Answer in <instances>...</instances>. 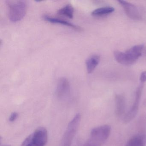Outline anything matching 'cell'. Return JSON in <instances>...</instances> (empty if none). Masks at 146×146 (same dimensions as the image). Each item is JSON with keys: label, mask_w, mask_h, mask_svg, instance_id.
<instances>
[{"label": "cell", "mask_w": 146, "mask_h": 146, "mask_svg": "<svg viewBox=\"0 0 146 146\" xmlns=\"http://www.w3.org/2000/svg\"><path fill=\"white\" fill-rule=\"evenodd\" d=\"M143 48V45H138L131 48L125 52L118 51H114L113 53L114 58L117 62L121 64L131 65L141 56Z\"/></svg>", "instance_id": "cell-1"}, {"label": "cell", "mask_w": 146, "mask_h": 146, "mask_svg": "<svg viewBox=\"0 0 146 146\" xmlns=\"http://www.w3.org/2000/svg\"><path fill=\"white\" fill-rule=\"evenodd\" d=\"M6 5L10 21L17 23L22 20L27 12V4L24 1L7 0Z\"/></svg>", "instance_id": "cell-2"}, {"label": "cell", "mask_w": 146, "mask_h": 146, "mask_svg": "<svg viewBox=\"0 0 146 146\" xmlns=\"http://www.w3.org/2000/svg\"><path fill=\"white\" fill-rule=\"evenodd\" d=\"M111 127L108 125L92 129L89 140L85 146H102L111 134Z\"/></svg>", "instance_id": "cell-3"}, {"label": "cell", "mask_w": 146, "mask_h": 146, "mask_svg": "<svg viewBox=\"0 0 146 146\" xmlns=\"http://www.w3.org/2000/svg\"><path fill=\"white\" fill-rule=\"evenodd\" d=\"M48 138L47 130L45 127H38L24 140L20 146H45Z\"/></svg>", "instance_id": "cell-4"}, {"label": "cell", "mask_w": 146, "mask_h": 146, "mask_svg": "<svg viewBox=\"0 0 146 146\" xmlns=\"http://www.w3.org/2000/svg\"><path fill=\"white\" fill-rule=\"evenodd\" d=\"M81 115L78 113L68 124L66 130L61 139L60 146H71L81 123Z\"/></svg>", "instance_id": "cell-5"}, {"label": "cell", "mask_w": 146, "mask_h": 146, "mask_svg": "<svg viewBox=\"0 0 146 146\" xmlns=\"http://www.w3.org/2000/svg\"><path fill=\"white\" fill-rule=\"evenodd\" d=\"M143 84L141 83L137 88L136 91L135 100L132 106L129 111L126 113L123 117V122L125 123H129L135 117L138 112L139 103L141 96Z\"/></svg>", "instance_id": "cell-6"}, {"label": "cell", "mask_w": 146, "mask_h": 146, "mask_svg": "<svg viewBox=\"0 0 146 146\" xmlns=\"http://www.w3.org/2000/svg\"><path fill=\"white\" fill-rule=\"evenodd\" d=\"M70 87L68 79L61 78L59 79L56 89V95L60 100H65L68 98L70 94Z\"/></svg>", "instance_id": "cell-7"}, {"label": "cell", "mask_w": 146, "mask_h": 146, "mask_svg": "<svg viewBox=\"0 0 146 146\" xmlns=\"http://www.w3.org/2000/svg\"><path fill=\"white\" fill-rule=\"evenodd\" d=\"M128 17L135 20L141 19V15L137 7L133 4L123 0L118 1Z\"/></svg>", "instance_id": "cell-8"}, {"label": "cell", "mask_w": 146, "mask_h": 146, "mask_svg": "<svg viewBox=\"0 0 146 146\" xmlns=\"http://www.w3.org/2000/svg\"><path fill=\"white\" fill-rule=\"evenodd\" d=\"M115 112L118 117L124 114L125 108V100L122 95L117 94L115 96Z\"/></svg>", "instance_id": "cell-9"}, {"label": "cell", "mask_w": 146, "mask_h": 146, "mask_svg": "<svg viewBox=\"0 0 146 146\" xmlns=\"http://www.w3.org/2000/svg\"><path fill=\"white\" fill-rule=\"evenodd\" d=\"M43 19L46 20L47 22H49L52 23L58 24L62 25H65V26H67V27H70L76 30H80L81 28L78 27L77 25L66 21V20H63V19H60L52 17H49V16L45 15L43 17Z\"/></svg>", "instance_id": "cell-10"}, {"label": "cell", "mask_w": 146, "mask_h": 146, "mask_svg": "<svg viewBox=\"0 0 146 146\" xmlns=\"http://www.w3.org/2000/svg\"><path fill=\"white\" fill-rule=\"evenodd\" d=\"M100 60V57L97 54H94L88 58L86 61V68L88 73H92L98 65Z\"/></svg>", "instance_id": "cell-11"}, {"label": "cell", "mask_w": 146, "mask_h": 146, "mask_svg": "<svg viewBox=\"0 0 146 146\" xmlns=\"http://www.w3.org/2000/svg\"><path fill=\"white\" fill-rule=\"evenodd\" d=\"M143 135H136L131 137L125 146H145Z\"/></svg>", "instance_id": "cell-12"}, {"label": "cell", "mask_w": 146, "mask_h": 146, "mask_svg": "<svg viewBox=\"0 0 146 146\" xmlns=\"http://www.w3.org/2000/svg\"><path fill=\"white\" fill-rule=\"evenodd\" d=\"M114 11V9L111 7H106L97 8L94 10L92 12V15L95 17H100L108 15L112 13Z\"/></svg>", "instance_id": "cell-13"}, {"label": "cell", "mask_w": 146, "mask_h": 146, "mask_svg": "<svg viewBox=\"0 0 146 146\" xmlns=\"http://www.w3.org/2000/svg\"><path fill=\"white\" fill-rule=\"evenodd\" d=\"M74 10L71 5H68L61 8L58 11V14L65 16L70 19H72L74 15Z\"/></svg>", "instance_id": "cell-14"}, {"label": "cell", "mask_w": 146, "mask_h": 146, "mask_svg": "<svg viewBox=\"0 0 146 146\" xmlns=\"http://www.w3.org/2000/svg\"><path fill=\"white\" fill-rule=\"evenodd\" d=\"M19 114L17 112L12 113L9 118V121L10 122H13L18 117Z\"/></svg>", "instance_id": "cell-15"}, {"label": "cell", "mask_w": 146, "mask_h": 146, "mask_svg": "<svg viewBox=\"0 0 146 146\" xmlns=\"http://www.w3.org/2000/svg\"><path fill=\"white\" fill-rule=\"evenodd\" d=\"M140 80L141 83L143 84L146 82V71L143 72L141 73Z\"/></svg>", "instance_id": "cell-16"}, {"label": "cell", "mask_w": 146, "mask_h": 146, "mask_svg": "<svg viewBox=\"0 0 146 146\" xmlns=\"http://www.w3.org/2000/svg\"><path fill=\"white\" fill-rule=\"evenodd\" d=\"M143 139H144V143H145V145H146V135H143Z\"/></svg>", "instance_id": "cell-17"}, {"label": "cell", "mask_w": 146, "mask_h": 146, "mask_svg": "<svg viewBox=\"0 0 146 146\" xmlns=\"http://www.w3.org/2000/svg\"><path fill=\"white\" fill-rule=\"evenodd\" d=\"M1 146H12L11 145H1Z\"/></svg>", "instance_id": "cell-18"}, {"label": "cell", "mask_w": 146, "mask_h": 146, "mask_svg": "<svg viewBox=\"0 0 146 146\" xmlns=\"http://www.w3.org/2000/svg\"><path fill=\"white\" fill-rule=\"evenodd\" d=\"M145 52H146V51H145Z\"/></svg>", "instance_id": "cell-19"}]
</instances>
